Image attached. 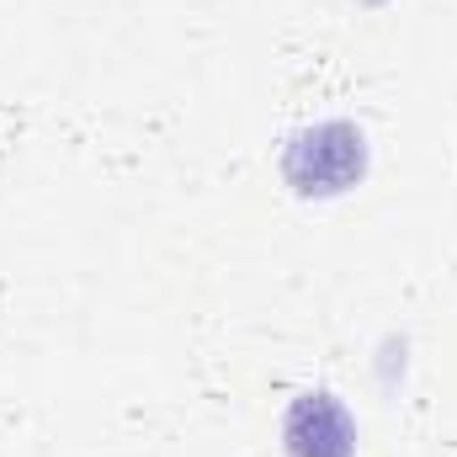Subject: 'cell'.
<instances>
[{"instance_id": "obj_2", "label": "cell", "mask_w": 457, "mask_h": 457, "mask_svg": "<svg viewBox=\"0 0 457 457\" xmlns=\"http://www.w3.org/2000/svg\"><path fill=\"white\" fill-rule=\"evenodd\" d=\"M282 442H287V457H351L356 426L330 394H298V404L287 410Z\"/></svg>"}, {"instance_id": "obj_1", "label": "cell", "mask_w": 457, "mask_h": 457, "mask_svg": "<svg viewBox=\"0 0 457 457\" xmlns=\"http://www.w3.org/2000/svg\"><path fill=\"white\" fill-rule=\"evenodd\" d=\"M361 176V133L351 122H320L287 144V181L298 192H345Z\"/></svg>"}]
</instances>
